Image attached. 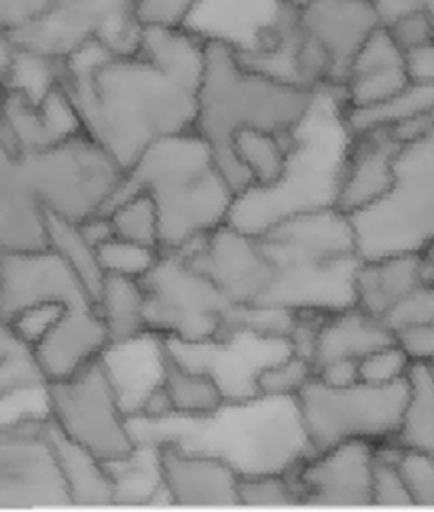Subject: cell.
Listing matches in <instances>:
<instances>
[{
    "mask_svg": "<svg viewBox=\"0 0 434 512\" xmlns=\"http://www.w3.org/2000/svg\"><path fill=\"white\" fill-rule=\"evenodd\" d=\"M206 45L189 26L144 28L130 56L89 41L60 64V85L83 130L128 172L155 140L195 130Z\"/></svg>",
    "mask_w": 434,
    "mask_h": 512,
    "instance_id": "1",
    "label": "cell"
},
{
    "mask_svg": "<svg viewBox=\"0 0 434 512\" xmlns=\"http://www.w3.org/2000/svg\"><path fill=\"white\" fill-rule=\"evenodd\" d=\"M318 94L320 89L280 81L250 68L233 43L208 39L195 130L212 146L216 163L235 193L250 189L252 178L233 153V136L242 130L291 136L312 113Z\"/></svg>",
    "mask_w": 434,
    "mask_h": 512,
    "instance_id": "2",
    "label": "cell"
},
{
    "mask_svg": "<svg viewBox=\"0 0 434 512\" xmlns=\"http://www.w3.org/2000/svg\"><path fill=\"white\" fill-rule=\"evenodd\" d=\"M138 191L155 199L164 252L185 250L225 225L238 197L216 163L212 146L197 130L149 144L125 172L108 210Z\"/></svg>",
    "mask_w": 434,
    "mask_h": 512,
    "instance_id": "3",
    "label": "cell"
},
{
    "mask_svg": "<svg viewBox=\"0 0 434 512\" xmlns=\"http://www.w3.org/2000/svg\"><path fill=\"white\" fill-rule=\"evenodd\" d=\"M0 155V182L72 223L106 212L125 178L121 163L85 130L41 151Z\"/></svg>",
    "mask_w": 434,
    "mask_h": 512,
    "instance_id": "4",
    "label": "cell"
},
{
    "mask_svg": "<svg viewBox=\"0 0 434 512\" xmlns=\"http://www.w3.org/2000/svg\"><path fill=\"white\" fill-rule=\"evenodd\" d=\"M352 221L363 259L420 252L434 261V125L403 142L392 189Z\"/></svg>",
    "mask_w": 434,
    "mask_h": 512,
    "instance_id": "5",
    "label": "cell"
},
{
    "mask_svg": "<svg viewBox=\"0 0 434 512\" xmlns=\"http://www.w3.org/2000/svg\"><path fill=\"white\" fill-rule=\"evenodd\" d=\"M409 390V377L390 386L358 381L343 388L310 379L295 405L312 453L348 441L390 443L401 428Z\"/></svg>",
    "mask_w": 434,
    "mask_h": 512,
    "instance_id": "6",
    "label": "cell"
},
{
    "mask_svg": "<svg viewBox=\"0 0 434 512\" xmlns=\"http://www.w3.org/2000/svg\"><path fill=\"white\" fill-rule=\"evenodd\" d=\"M350 140L352 132L320 144L303 134L301 123L284 176L274 187H250L235 197L227 223L259 235L284 216L335 206Z\"/></svg>",
    "mask_w": 434,
    "mask_h": 512,
    "instance_id": "7",
    "label": "cell"
},
{
    "mask_svg": "<svg viewBox=\"0 0 434 512\" xmlns=\"http://www.w3.org/2000/svg\"><path fill=\"white\" fill-rule=\"evenodd\" d=\"M47 415L72 441L108 466L130 462L140 441L121 405V388L106 354L66 379L49 381Z\"/></svg>",
    "mask_w": 434,
    "mask_h": 512,
    "instance_id": "8",
    "label": "cell"
},
{
    "mask_svg": "<svg viewBox=\"0 0 434 512\" xmlns=\"http://www.w3.org/2000/svg\"><path fill=\"white\" fill-rule=\"evenodd\" d=\"M147 292L149 333L174 345L227 343V320L233 303L183 252H164L142 280Z\"/></svg>",
    "mask_w": 434,
    "mask_h": 512,
    "instance_id": "9",
    "label": "cell"
},
{
    "mask_svg": "<svg viewBox=\"0 0 434 512\" xmlns=\"http://www.w3.org/2000/svg\"><path fill=\"white\" fill-rule=\"evenodd\" d=\"M72 506L70 491L47 436V415H22L0 428V508Z\"/></svg>",
    "mask_w": 434,
    "mask_h": 512,
    "instance_id": "10",
    "label": "cell"
},
{
    "mask_svg": "<svg viewBox=\"0 0 434 512\" xmlns=\"http://www.w3.org/2000/svg\"><path fill=\"white\" fill-rule=\"evenodd\" d=\"M178 252L219 286L233 305H259L276 280V267L261 237L229 223Z\"/></svg>",
    "mask_w": 434,
    "mask_h": 512,
    "instance_id": "11",
    "label": "cell"
},
{
    "mask_svg": "<svg viewBox=\"0 0 434 512\" xmlns=\"http://www.w3.org/2000/svg\"><path fill=\"white\" fill-rule=\"evenodd\" d=\"M36 305H98L56 250L0 254V318L11 320Z\"/></svg>",
    "mask_w": 434,
    "mask_h": 512,
    "instance_id": "12",
    "label": "cell"
},
{
    "mask_svg": "<svg viewBox=\"0 0 434 512\" xmlns=\"http://www.w3.org/2000/svg\"><path fill=\"white\" fill-rule=\"evenodd\" d=\"M259 237L276 269L360 256L352 216L335 206L284 216Z\"/></svg>",
    "mask_w": 434,
    "mask_h": 512,
    "instance_id": "13",
    "label": "cell"
},
{
    "mask_svg": "<svg viewBox=\"0 0 434 512\" xmlns=\"http://www.w3.org/2000/svg\"><path fill=\"white\" fill-rule=\"evenodd\" d=\"M377 443L348 441L307 455L293 470L301 504L371 506Z\"/></svg>",
    "mask_w": 434,
    "mask_h": 512,
    "instance_id": "14",
    "label": "cell"
},
{
    "mask_svg": "<svg viewBox=\"0 0 434 512\" xmlns=\"http://www.w3.org/2000/svg\"><path fill=\"white\" fill-rule=\"evenodd\" d=\"M159 481L176 506H240V470L221 455L185 447L176 438L155 441Z\"/></svg>",
    "mask_w": 434,
    "mask_h": 512,
    "instance_id": "15",
    "label": "cell"
},
{
    "mask_svg": "<svg viewBox=\"0 0 434 512\" xmlns=\"http://www.w3.org/2000/svg\"><path fill=\"white\" fill-rule=\"evenodd\" d=\"M83 132V123L60 81L53 85L41 102H34L17 89H7L3 136L0 151L22 155L41 151Z\"/></svg>",
    "mask_w": 434,
    "mask_h": 512,
    "instance_id": "16",
    "label": "cell"
},
{
    "mask_svg": "<svg viewBox=\"0 0 434 512\" xmlns=\"http://www.w3.org/2000/svg\"><path fill=\"white\" fill-rule=\"evenodd\" d=\"M401 146L403 140L390 127L352 132L335 208L354 216L384 199L394 185Z\"/></svg>",
    "mask_w": 434,
    "mask_h": 512,
    "instance_id": "17",
    "label": "cell"
},
{
    "mask_svg": "<svg viewBox=\"0 0 434 512\" xmlns=\"http://www.w3.org/2000/svg\"><path fill=\"white\" fill-rule=\"evenodd\" d=\"M299 26L331 51L335 60V85L346 83L356 53L382 26L371 0H312L299 9Z\"/></svg>",
    "mask_w": 434,
    "mask_h": 512,
    "instance_id": "18",
    "label": "cell"
},
{
    "mask_svg": "<svg viewBox=\"0 0 434 512\" xmlns=\"http://www.w3.org/2000/svg\"><path fill=\"white\" fill-rule=\"evenodd\" d=\"M434 280V261L420 252H399L363 259L356 271V307L386 320L420 288Z\"/></svg>",
    "mask_w": 434,
    "mask_h": 512,
    "instance_id": "19",
    "label": "cell"
},
{
    "mask_svg": "<svg viewBox=\"0 0 434 512\" xmlns=\"http://www.w3.org/2000/svg\"><path fill=\"white\" fill-rule=\"evenodd\" d=\"M411 85L405 51L379 26L360 47L339 94L346 111H363L382 104Z\"/></svg>",
    "mask_w": 434,
    "mask_h": 512,
    "instance_id": "20",
    "label": "cell"
},
{
    "mask_svg": "<svg viewBox=\"0 0 434 512\" xmlns=\"http://www.w3.org/2000/svg\"><path fill=\"white\" fill-rule=\"evenodd\" d=\"M34 347L49 381H58L104 356L111 350V337L98 305L66 307Z\"/></svg>",
    "mask_w": 434,
    "mask_h": 512,
    "instance_id": "21",
    "label": "cell"
},
{
    "mask_svg": "<svg viewBox=\"0 0 434 512\" xmlns=\"http://www.w3.org/2000/svg\"><path fill=\"white\" fill-rule=\"evenodd\" d=\"M157 347L159 379L172 398L174 417L206 419L227 407L229 396L210 371L193 369L176 354L174 343L166 337H157Z\"/></svg>",
    "mask_w": 434,
    "mask_h": 512,
    "instance_id": "22",
    "label": "cell"
},
{
    "mask_svg": "<svg viewBox=\"0 0 434 512\" xmlns=\"http://www.w3.org/2000/svg\"><path fill=\"white\" fill-rule=\"evenodd\" d=\"M47 436L56 449L72 506H111L119 500V483L111 466L79 445L47 415Z\"/></svg>",
    "mask_w": 434,
    "mask_h": 512,
    "instance_id": "23",
    "label": "cell"
},
{
    "mask_svg": "<svg viewBox=\"0 0 434 512\" xmlns=\"http://www.w3.org/2000/svg\"><path fill=\"white\" fill-rule=\"evenodd\" d=\"M392 343H396L394 326L386 320L369 316L354 305L341 309V312H333L324 320L316 343L314 364L318 369L320 364L337 358L360 360Z\"/></svg>",
    "mask_w": 434,
    "mask_h": 512,
    "instance_id": "24",
    "label": "cell"
},
{
    "mask_svg": "<svg viewBox=\"0 0 434 512\" xmlns=\"http://www.w3.org/2000/svg\"><path fill=\"white\" fill-rule=\"evenodd\" d=\"M98 307L111 337V347L128 345L149 335L147 314H144L147 292L142 280L106 273Z\"/></svg>",
    "mask_w": 434,
    "mask_h": 512,
    "instance_id": "25",
    "label": "cell"
},
{
    "mask_svg": "<svg viewBox=\"0 0 434 512\" xmlns=\"http://www.w3.org/2000/svg\"><path fill=\"white\" fill-rule=\"evenodd\" d=\"M47 248V210L9 182H0V252Z\"/></svg>",
    "mask_w": 434,
    "mask_h": 512,
    "instance_id": "26",
    "label": "cell"
},
{
    "mask_svg": "<svg viewBox=\"0 0 434 512\" xmlns=\"http://www.w3.org/2000/svg\"><path fill=\"white\" fill-rule=\"evenodd\" d=\"M295 134L284 136L267 130H242L233 136V153L252 178V187H274L284 176L293 151Z\"/></svg>",
    "mask_w": 434,
    "mask_h": 512,
    "instance_id": "27",
    "label": "cell"
},
{
    "mask_svg": "<svg viewBox=\"0 0 434 512\" xmlns=\"http://www.w3.org/2000/svg\"><path fill=\"white\" fill-rule=\"evenodd\" d=\"M409 388L403 422L392 443L434 457V379L426 362H413L409 371Z\"/></svg>",
    "mask_w": 434,
    "mask_h": 512,
    "instance_id": "28",
    "label": "cell"
},
{
    "mask_svg": "<svg viewBox=\"0 0 434 512\" xmlns=\"http://www.w3.org/2000/svg\"><path fill=\"white\" fill-rule=\"evenodd\" d=\"M47 233L49 248L56 250L62 259L75 269L77 276L83 280L92 297L100 299L106 273L100 265L96 246L83 235L79 223H72L68 218L47 212Z\"/></svg>",
    "mask_w": 434,
    "mask_h": 512,
    "instance_id": "29",
    "label": "cell"
},
{
    "mask_svg": "<svg viewBox=\"0 0 434 512\" xmlns=\"http://www.w3.org/2000/svg\"><path fill=\"white\" fill-rule=\"evenodd\" d=\"M49 377L36 354V347L3 322L0 331V396L26 390H45Z\"/></svg>",
    "mask_w": 434,
    "mask_h": 512,
    "instance_id": "30",
    "label": "cell"
},
{
    "mask_svg": "<svg viewBox=\"0 0 434 512\" xmlns=\"http://www.w3.org/2000/svg\"><path fill=\"white\" fill-rule=\"evenodd\" d=\"M106 214L111 216L115 235L123 237V240L161 250L159 210L155 199L147 191H138L123 197Z\"/></svg>",
    "mask_w": 434,
    "mask_h": 512,
    "instance_id": "31",
    "label": "cell"
},
{
    "mask_svg": "<svg viewBox=\"0 0 434 512\" xmlns=\"http://www.w3.org/2000/svg\"><path fill=\"white\" fill-rule=\"evenodd\" d=\"M316 377L314 360L288 352L271 360L255 375V392L259 398H295L307 381Z\"/></svg>",
    "mask_w": 434,
    "mask_h": 512,
    "instance_id": "32",
    "label": "cell"
},
{
    "mask_svg": "<svg viewBox=\"0 0 434 512\" xmlns=\"http://www.w3.org/2000/svg\"><path fill=\"white\" fill-rule=\"evenodd\" d=\"M96 250L104 273H113V276H125L134 280L147 278L161 256L159 248L123 240L119 235H113L111 240L102 242Z\"/></svg>",
    "mask_w": 434,
    "mask_h": 512,
    "instance_id": "33",
    "label": "cell"
},
{
    "mask_svg": "<svg viewBox=\"0 0 434 512\" xmlns=\"http://www.w3.org/2000/svg\"><path fill=\"white\" fill-rule=\"evenodd\" d=\"M240 506L301 504L299 487L291 472L240 474Z\"/></svg>",
    "mask_w": 434,
    "mask_h": 512,
    "instance_id": "34",
    "label": "cell"
},
{
    "mask_svg": "<svg viewBox=\"0 0 434 512\" xmlns=\"http://www.w3.org/2000/svg\"><path fill=\"white\" fill-rule=\"evenodd\" d=\"M360 381L373 383V386H390L409 377L413 360L399 343L382 347L365 358H360Z\"/></svg>",
    "mask_w": 434,
    "mask_h": 512,
    "instance_id": "35",
    "label": "cell"
},
{
    "mask_svg": "<svg viewBox=\"0 0 434 512\" xmlns=\"http://www.w3.org/2000/svg\"><path fill=\"white\" fill-rule=\"evenodd\" d=\"M202 0H134V15L142 28H187Z\"/></svg>",
    "mask_w": 434,
    "mask_h": 512,
    "instance_id": "36",
    "label": "cell"
},
{
    "mask_svg": "<svg viewBox=\"0 0 434 512\" xmlns=\"http://www.w3.org/2000/svg\"><path fill=\"white\" fill-rule=\"evenodd\" d=\"M396 462L403 472L413 506H434V457L401 447Z\"/></svg>",
    "mask_w": 434,
    "mask_h": 512,
    "instance_id": "37",
    "label": "cell"
},
{
    "mask_svg": "<svg viewBox=\"0 0 434 512\" xmlns=\"http://www.w3.org/2000/svg\"><path fill=\"white\" fill-rule=\"evenodd\" d=\"M386 28L392 34V39L399 43V47L405 53L411 49H418L422 45L434 43V30H432V22H430L426 9L407 13V15L399 17V20L388 24Z\"/></svg>",
    "mask_w": 434,
    "mask_h": 512,
    "instance_id": "38",
    "label": "cell"
},
{
    "mask_svg": "<svg viewBox=\"0 0 434 512\" xmlns=\"http://www.w3.org/2000/svg\"><path fill=\"white\" fill-rule=\"evenodd\" d=\"M64 309V305H36L11 320H5V324H9L15 333H20L24 339L36 345L49 331L51 324L64 314Z\"/></svg>",
    "mask_w": 434,
    "mask_h": 512,
    "instance_id": "39",
    "label": "cell"
},
{
    "mask_svg": "<svg viewBox=\"0 0 434 512\" xmlns=\"http://www.w3.org/2000/svg\"><path fill=\"white\" fill-rule=\"evenodd\" d=\"M132 415L142 419V422H166V419L174 417L172 398L164 388V383H161V379L157 381V386H153L140 398Z\"/></svg>",
    "mask_w": 434,
    "mask_h": 512,
    "instance_id": "40",
    "label": "cell"
},
{
    "mask_svg": "<svg viewBox=\"0 0 434 512\" xmlns=\"http://www.w3.org/2000/svg\"><path fill=\"white\" fill-rule=\"evenodd\" d=\"M356 358H337L331 362H324L316 369V377L327 383V386L343 388L352 386V383L360 381V367Z\"/></svg>",
    "mask_w": 434,
    "mask_h": 512,
    "instance_id": "41",
    "label": "cell"
},
{
    "mask_svg": "<svg viewBox=\"0 0 434 512\" xmlns=\"http://www.w3.org/2000/svg\"><path fill=\"white\" fill-rule=\"evenodd\" d=\"M405 58L413 83H434V43L407 51Z\"/></svg>",
    "mask_w": 434,
    "mask_h": 512,
    "instance_id": "42",
    "label": "cell"
},
{
    "mask_svg": "<svg viewBox=\"0 0 434 512\" xmlns=\"http://www.w3.org/2000/svg\"><path fill=\"white\" fill-rule=\"evenodd\" d=\"M382 26L392 24L399 17L424 9V0H371Z\"/></svg>",
    "mask_w": 434,
    "mask_h": 512,
    "instance_id": "43",
    "label": "cell"
},
{
    "mask_svg": "<svg viewBox=\"0 0 434 512\" xmlns=\"http://www.w3.org/2000/svg\"><path fill=\"white\" fill-rule=\"evenodd\" d=\"M79 227H81V231H83V235L87 237V240L92 242L96 248H98L102 242L111 240V237L115 235V229H113V223H111V216H108L106 212L96 214V216H92V218H87V221L79 223Z\"/></svg>",
    "mask_w": 434,
    "mask_h": 512,
    "instance_id": "44",
    "label": "cell"
},
{
    "mask_svg": "<svg viewBox=\"0 0 434 512\" xmlns=\"http://www.w3.org/2000/svg\"><path fill=\"white\" fill-rule=\"evenodd\" d=\"M312 0H278V5H286V7H293V9H303L305 5H310Z\"/></svg>",
    "mask_w": 434,
    "mask_h": 512,
    "instance_id": "45",
    "label": "cell"
},
{
    "mask_svg": "<svg viewBox=\"0 0 434 512\" xmlns=\"http://www.w3.org/2000/svg\"><path fill=\"white\" fill-rule=\"evenodd\" d=\"M424 9H426V13H428V17H430L432 30H434V0H424Z\"/></svg>",
    "mask_w": 434,
    "mask_h": 512,
    "instance_id": "46",
    "label": "cell"
},
{
    "mask_svg": "<svg viewBox=\"0 0 434 512\" xmlns=\"http://www.w3.org/2000/svg\"><path fill=\"white\" fill-rule=\"evenodd\" d=\"M426 367H428V371H430V375H432V379H434V358H432L430 362H426Z\"/></svg>",
    "mask_w": 434,
    "mask_h": 512,
    "instance_id": "47",
    "label": "cell"
}]
</instances>
